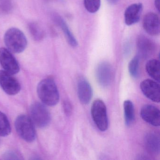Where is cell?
<instances>
[{"instance_id": "1", "label": "cell", "mask_w": 160, "mask_h": 160, "mask_svg": "<svg viewBox=\"0 0 160 160\" xmlns=\"http://www.w3.org/2000/svg\"><path fill=\"white\" fill-rule=\"evenodd\" d=\"M37 94L43 103L48 106L56 105L59 101V93L55 80L51 78L42 80L37 86Z\"/></svg>"}, {"instance_id": "2", "label": "cell", "mask_w": 160, "mask_h": 160, "mask_svg": "<svg viewBox=\"0 0 160 160\" xmlns=\"http://www.w3.org/2000/svg\"><path fill=\"white\" fill-rule=\"evenodd\" d=\"M4 42L7 49L16 54L23 52L28 46V40L24 32L15 28H11L6 32Z\"/></svg>"}, {"instance_id": "3", "label": "cell", "mask_w": 160, "mask_h": 160, "mask_svg": "<svg viewBox=\"0 0 160 160\" xmlns=\"http://www.w3.org/2000/svg\"><path fill=\"white\" fill-rule=\"evenodd\" d=\"M34 126L30 118L25 115L18 116L15 122V127L18 135L29 143L33 142L36 138Z\"/></svg>"}, {"instance_id": "4", "label": "cell", "mask_w": 160, "mask_h": 160, "mask_svg": "<svg viewBox=\"0 0 160 160\" xmlns=\"http://www.w3.org/2000/svg\"><path fill=\"white\" fill-rule=\"evenodd\" d=\"M92 117L98 129L104 132L108 128V122L107 108L104 102L100 99L95 100L91 109Z\"/></svg>"}, {"instance_id": "5", "label": "cell", "mask_w": 160, "mask_h": 160, "mask_svg": "<svg viewBox=\"0 0 160 160\" xmlns=\"http://www.w3.org/2000/svg\"><path fill=\"white\" fill-rule=\"evenodd\" d=\"M30 118L36 127L44 128L48 126L51 121L49 110L45 105L36 102L30 107Z\"/></svg>"}, {"instance_id": "6", "label": "cell", "mask_w": 160, "mask_h": 160, "mask_svg": "<svg viewBox=\"0 0 160 160\" xmlns=\"http://www.w3.org/2000/svg\"><path fill=\"white\" fill-rule=\"evenodd\" d=\"M12 75L4 70H0V87L10 95H16L21 89L20 83Z\"/></svg>"}, {"instance_id": "7", "label": "cell", "mask_w": 160, "mask_h": 160, "mask_svg": "<svg viewBox=\"0 0 160 160\" xmlns=\"http://www.w3.org/2000/svg\"><path fill=\"white\" fill-rule=\"evenodd\" d=\"M0 64L4 71L12 75L17 74L20 71L18 62L7 48H0Z\"/></svg>"}, {"instance_id": "8", "label": "cell", "mask_w": 160, "mask_h": 160, "mask_svg": "<svg viewBox=\"0 0 160 160\" xmlns=\"http://www.w3.org/2000/svg\"><path fill=\"white\" fill-rule=\"evenodd\" d=\"M140 88L142 93L148 99L154 102H160V88L158 82L151 79H145L140 83Z\"/></svg>"}, {"instance_id": "9", "label": "cell", "mask_w": 160, "mask_h": 160, "mask_svg": "<svg viewBox=\"0 0 160 160\" xmlns=\"http://www.w3.org/2000/svg\"><path fill=\"white\" fill-rule=\"evenodd\" d=\"M96 77L97 82L101 86L108 87L113 78V70L111 65L106 62L99 63L96 68Z\"/></svg>"}, {"instance_id": "10", "label": "cell", "mask_w": 160, "mask_h": 160, "mask_svg": "<svg viewBox=\"0 0 160 160\" xmlns=\"http://www.w3.org/2000/svg\"><path fill=\"white\" fill-rule=\"evenodd\" d=\"M142 119L152 126H159L160 123V112L158 108L151 104L143 106L140 110Z\"/></svg>"}, {"instance_id": "11", "label": "cell", "mask_w": 160, "mask_h": 160, "mask_svg": "<svg viewBox=\"0 0 160 160\" xmlns=\"http://www.w3.org/2000/svg\"><path fill=\"white\" fill-rule=\"evenodd\" d=\"M143 27L147 33L151 36L160 34V25L159 17L156 14L149 12L143 18Z\"/></svg>"}, {"instance_id": "12", "label": "cell", "mask_w": 160, "mask_h": 160, "mask_svg": "<svg viewBox=\"0 0 160 160\" xmlns=\"http://www.w3.org/2000/svg\"><path fill=\"white\" fill-rule=\"evenodd\" d=\"M77 91L79 101L82 104H88L90 102L92 96V88L88 81L84 78L78 79Z\"/></svg>"}, {"instance_id": "13", "label": "cell", "mask_w": 160, "mask_h": 160, "mask_svg": "<svg viewBox=\"0 0 160 160\" xmlns=\"http://www.w3.org/2000/svg\"><path fill=\"white\" fill-rule=\"evenodd\" d=\"M143 5L141 3H134L127 7L124 14L126 25L131 26L138 23L140 20Z\"/></svg>"}, {"instance_id": "14", "label": "cell", "mask_w": 160, "mask_h": 160, "mask_svg": "<svg viewBox=\"0 0 160 160\" xmlns=\"http://www.w3.org/2000/svg\"><path fill=\"white\" fill-rule=\"evenodd\" d=\"M138 57L146 58L152 55L155 49V45L150 39L143 35L138 37L136 42Z\"/></svg>"}, {"instance_id": "15", "label": "cell", "mask_w": 160, "mask_h": 160, "mask_svg": "<svg viewBox=\"0 0 160 160\" xmlns=\"http://www.w3.org/2000/svg\"><path fill=\"white\" fill-rule=\"evenodd\" d=\"M160 138L155 133L149 132L145 135L144 143L148 152L151 154H159L160 150Z\"/></svg>"}, {"instance_id": "16", "label": "cell", "mask_w": 160, "mask_h": 160, "mask_svg": "<svg viewBox=\"0 0 160 160\" xmlns=\"http://www.w3.org/2000/svg\"><path fill=\"white\" fill-rule=\"evenodd\" d=\"M52 18L56 24L59 26L60 28L62 30L69 44L73 47L77 46L78 45L77 41L70 30L69 27L64 19L57 14L52 15Z\"/></svg>"}, {"instance_id": "17", "label": "cell", "mask_w": 160, "mask_h": 160, "mask_svg": "<svg viewBox=\"0 0 160 160\" xmlns=\"http://www.w3.org/2000/svg\"><path fill=\"white\" fill-rule=\"evenodd\" d=\"M146 72L155 81L160 82V62L158 60H149L146 63Z\"/></svg>"}, {"instance_id": "18", "label": "cell", "mask_w": 160, "mask_h": 160, "mask_svg": "<svg viewBox=\"0 0 160 160\" xmlns=\"http://www.w3.org/2000/svg\"><path fill=\"white\" fill-rule=\"evenodd\" d=\"M124 120L126 125L131 126L135 120V111L133 104L130 100H126L123 102Z\"/></svg>"}, {"instance_id": "19", "label": "cell", "mask_w": 160, "mask_h": 160, "mask_svg": "<svg viewBox=\"0 0 160 160\" xmlns=\"http://www.w3.org/2000/svg\"><path fill=\"white\" fill-rule=\"evenodd\" d=\"M11 124L6 115L0 111V136L6 137L11 133Z\"/></svg>"}, {"instance_id": "20", "label": "cell", "mask_w": 160, "mask_h": 160, "mask_svg": "<svg viewBox=\"0 0 160 160\" xmlns=\"http://www.w3.org/2000/svg\"><path fill=\"white\" fill-rule=\"evenodd\" d=\"M29 30L33 39L37 42L42 41L44 37V32L40 25L33 22L30 23Z\"/></svg>"}, {"instance_id": "21", "label": "cell", "mask_w": 160, "mask_h": 160, "mask_svg": "<svg viewBox=\"0 0 160 160\" xmlns=\"http://www.w3.org/2000/svg\"><path fill=\"white\" fill-rule=\"evenodd\" d=\"M139 57L136 56L130 62L128 65V70L130 75L134 78L138 77L139 73Z\"/></svg>"}, {"instance_id": "22", "label": "cell", "mask_w": 160, "mask_h": 160, "mask_svg": "<svg viewBox=\"0 0 160 160\" xmlns=\"http://www.w3.org/2000/svg\"><path fill=\"white\" fill-rule=\"evenodd\" d=\"M84 4L87 11L91 13H95L101 6V0H84Z\"/></svg>"}, {"instance_id": "23", "label": "cell", "mask_w": 160, "mask_h": 160, "mask_svg": "<svg viewBox=\"0 0 160 160\" xmlns=\"http://www.w3.org/2000/svg\"><path fill=\"white\" fill-rule=\"evenodd\" d=\"M12 8V0H0V9L4 13H9Z\"/></svg>"}, {"instance_id": "24", "label": "cell", "mask_w": 160, "mask_h": 160, "mask_svg": "<svg viewBox=\"0 0 160 160\" xmlns=\"http://www.w3.org/2000/svg\"><path fill=\"white\" fill-rule=\"evenodd\" d=\"M3 159L5 160H20L22 159L21 156L14 151H8L4 152L3 155Z\"/></svg>"}, {"instance_id": "25", "label": "cell", "mask_w": 160, "mask_h": 160, "mask_svg": "<svg viewBox=\"0 0 160 160\" xmlns=\"http://www.w3.org/2000/svg\"><path fill=\"white\" fill-rule=\"evenodd\" d=\"M63 109L66 116H71L72 112V106L69 101H65L63 102Z\"/></svg>"}, {"instance_id": "26", "label": "cell", "mask_w": 160, "mask_h": 160, "mask_svg": "<svg viewBox=\"0 0 160 160\" xmlns=\"http://www.w3.org/2000/svg\"><path fill=\"white\" fill-rule=\"evenodd\" d=\"M154 5L157 11H160V0H154Z\"/></svg>"}, {"instance_id": "27", "label": "cell", "mask_w": 160, "mask_h": 160, "mask_svg": "<svg viewBox=\"0 0 160 160\" xmlns=\"http://www.w3.org/2000/svg\"><path fill=\"white\" fill-rule=\"evenodd\" d=\"M118 1L119 0H107V1L110 4H116Z\"/></svg>"}]
</instances>
